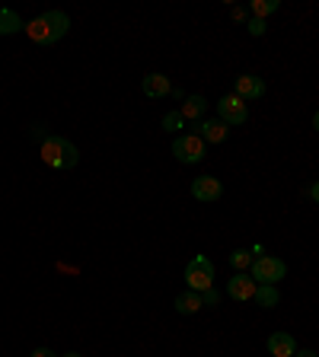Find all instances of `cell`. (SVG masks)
Returning <instances> with one entry per match:
<instances>
[{
  "label": "cell",
  "instance_id": "obj_5",
  "mask_svg": "<svg viewBox=\"0 0 319 357\" xmlns=\"http://www.w3.org/2000/svg\"><path fill=\"white\" fill-rule=\"evenodd\" d=\"M253 281L255 284H278L288 278V265H284L281 259H275V255H262V259L253 261Z\"/></svg>",
  "mask_w": 319,
  "mask_h": 357
},
{
  "label": "cell",
  "instance_id": "obj_6",
  "mask_svg": "<svg viewBox=\"0 0 319 357\" xmlns=\"http://www.w3.org/2000/svg\"><path fill=\"white\" fill-rule=\"evenodd\" d=\"M217 119L223 121V125H243L246 119H249V109H246V102L239 96H223L217 99Z\"/></svg>",
  "mask_w": 319,
  "mask_h": 357
},
{
  "label": "cell",
  "instance_id": "obj_4",
  "mask_svg": "<svg viewBox=\"0 0 319 357\" xmlns=\"http://www.w3.org/2000/svg\"><path fill=\"white\" fill-rule=\"evenodd\" d=\"M172 156L179 163H201L208 156V144L201 141L198 134H179L172 141Z\"/></svg>",
  "mask_w": 319,
  "mask_h": 357
},
{
  "label": "cell",
  "instance_id": "obj_12",
  "mask_svg": "<svg viewBox=\"0 0 319 357\" xmlns=\"http://www.w3.org/2000/svg\"><path fill=\"white\" fill-rule=\"evenodd\" d=\"M141 89H144V96H150V99H163L172 93V83L166 74H147L141 83Z\"/></svg>",
  "mask_w": 319,
  "mask_h": 357
},
{
  "label": "cell",
  "instance_id": "obj_14",
  "mask_svg": "<svg viewBox=\"0 0 319 357\" xmlns=\"http://www.w3.org/2000/svg\"><path fill=\"white\" fill-rule=\"evenodd\" d=\"M16 32H26V22L20 20L16 10L0 7V36H16Z\"/></svg>",
  "mask_w": 319,
  "mask_h": 357
},
{
  "label": "cell",
  "instance_id": "obj_2",
  "mask_svg": "<svg viewBox=\"0 0 319 357\" xmlns=\"http://www.w3.org/2000/svg\"><path fill=\"white\" fill-rule=\"evenodd\" d=\"M38 153H42V160L52 169H74L77 163H80V153H77V147L67 137H61V134H48L42 141V147H38Z\"/></svg>",
  "mask_w": 319,
  "mask_h": 357
},
{
  "label": "cell",
  "instance_id": "obj_9",
  "mask_svg": "<svg viewBox=\"0 0 319 357\" xmlns=\"http://www.w3.org/2000/svg\"><path fill=\"white\" fill-rule=\"evenodd\" d=\"M192 195L198 201H205V204H211V201H217L223 195V182L214 176H198L192 178Z\"/></svg>",
  "mask_w": 319,
  "mask_h": 357
},
{
  "label": "cell",
  "instance_id": "obj_25",
  "mask_svg": "<svg viewBox=\"0 0 319 357\" xmlns=\"http://www.w3.org/2000/svg\"><path fill=\"white\" fill-rule=\"evenodd\" d=\"M310 195H313V201H316V204H319V182H316V185L310 188Z\"/></svg>",
  "mask_w": 319,
  "mask_h": 357
},
{
  "label": "cell",
  "instance_id": "obj_20",
  "mask_svg": "<svg viewBox=\"0 0 319 357\" xmlns=\"http://www.w3.org/2000/svg\"><path fill=\"white\" fill-rule=\"evenodd\" d=\"M201 303H205V306H217V303H221V294H217L214 287L205 290V294H201Z\"/></svg>",
  "mask_w": 319,
  "mask_h": 357
},
{
  "label": "cell",
  "instance_id": "obj_10",
  "mask_svg": "<svg viewBox=\"0 0 319 357\" xmlns=\"http://www.w3.org/2000/svg\"><path fill=\"white\" fill-rule=\"evenodd\" d=\"M192 134H198V137H201L205 144H223V141H227V134H230V125H223L221 119L198 121Z\"/></svg>",
  "mask_w": 319,
  "mask_h": 357
},
{
  "label": "cell",
  "instance_id": "obj_15",
  "mask_svg": "<svg viewBox=\"0 0 319 357\" xmlns=\"http://www.w3.org/2000/svg\"><path fill=\"white\" fill-rule=\"evenodd\" d=\"M201 294L198 290H186V294H179L176 297V312H182V316H192V312L201 310Z\"/></svg>",
  "mask_w": 319,
  "mask_h": 357
},
{
  "label": "cell",
  "instance_id": "obj_11",
  "mask_svg": "<svg viewBox=\"0 0 319 357\" xmlns=\"http://www.w3.org/2000/svg\"><path fill=\"white\" fill-rule=\"evenodd\" d=\"M268 354L272 357H294L297 354V342L290 332H275L268 338Z\"/></svg>",
  "mask_w": 319,
  "mask_h": 357
},
{
  "label": "cell",
  "instance_id": "obj_19",
  "mask_svg": "<svg viewBox=\"0 0 319 357\" xmlns=\"http://www.w3.org/2000/svg\"><path fill=\"white\" fill-rule=\"evenodd\" d=\"M163 128H166V131H179V128H186V119L179 115V109L176 112H166V115H163Z\"/></svg>",
  "mask_w": 319,
  "mask_h": 357
},
{
  "label": "cell",
  "instance_id": "obj_8",
  "mask_svg": "<svg viewBox=\"0 0 319 357\" xmlns=\"http://www.w3.org/2000/svg\"><path fill=\"white\" fill-rule=\"evenodd\" d=\"M255 287H259V284L253 281V275H246V271H237V275L227 281V294H230L237 303H246V300H253V297H255Z\"/></svg>",
  "mask_w": 319,
  "mask_h": 357
},
{
  "label": "cell",
  "instance_id": "obj_16",
  "mask_svg": "<svg viewBox=\"0 0 319 357\" xmlns=\"http://www.w3.org/2000/svg\"><path fill=\"white\" fill-rule=\"evenodd\" d=\"M253 300L262 306V310H272V306L281 303V294H278L275 284H259V287H255V297H253Z\"/></svg>",
  "mask_w": 319,
  "mask_h": 357
},
{
  "label": "cell",
  "instance_id": "obj_17",
  "mask_svg": "<svg viewBox=\"0 0 319 357\" xmlns=\"http://www.w3.org/2000/svg\"><path fill=\"white\" fill-rule=\"evenodd\" d=\"M278 7H281L278 0H253V3H249V10H253L255 20H265V16L278 13Z\"/></svg>",
  "mask_w": 319,
  "mask_h": 357
},
{
  "label": "cell",
  "instance_id": "obj_3",
  "mask_svg": "<svg viewBox=\"0 0 319 357\" xmlns=\"http://www.w3.org/2000/svg\"><path fill=\"white\" fill-rule=\"evenodd\" d=\"M186 284L188 290H198V294L211 290L214 287V261L205 259V255H195L186 265Z\"/></svg>",
  "mask_w": 319,
  "mask_h": 357
},
{
  "label": "cell",
  "instance_id": "obj_13",
  "mask_svg": "<svg viewBox=\"0 0 319 357\" xmlns=\"http://www.w3.org/2000/svg\"><path fill=\"white\" fill-rule=\"evenodd\" d=\"M205 112H208V99L198 96V93H195V96H186L182 105H179V115H182L186 121H198Z\"/></svg>",
  "mask_w": 319,
  "mask_h": 357
},
{
  "label": "cell",
  "instance_id": "obj_18",
  "mask_svg": "<svg viewBox=\"0 0 319 357\" xmlns=\"http://www.w3.org/2000/svg\"><path fill=\"white\" fill-rule=\"evenodd\" d=\"M253 261H255V255L249 252V249H233V252H230V265L237 268V271H246V268H253Z\"/></svg>",
  "mask_w": 319,
  "mask_h": 357
},
{
  "label": "cell",
  "instance_id": "obj_23",
  "mask_svg": "<svg viewBox=\"0 0 319 357\" xmlns=\"http://www.w3.org/2000/svg\"><path fill=\"white\" fill-rule=\"evenodd\" d=\"M230 16L239 22V20H246V10H243V7H233V10H230Z\"/></svg>",
  "mask_w": 319,
  "mask_h": 357
},
{
  "label": "cell",
  "instance_id": "obj_1",
  "mask_svg": "<svg viewBox=\"0 0 319 357\" xmlns=\"http://www.w3.org/2000/svg\"><path fill=\"white\" fill-rule=\"evenodd\" d=\"M71 32V16L61 10H48V13L36 16L32 22H26V36L36 45H54Z\"/></svg>",
  "mask_w": 319,
  "mask_h": 357
},
{
  "label": "cell",
  "instance_id": "obj_7",
  "mask_svg": "<svg viewBox=\"0 0 319 357\" xmlns=\"http://www.w3.org/2000/svg\"><path fill=\"white\" fill-rule=\"evenodd\" d=\"M233 96H239L243 102H249V99H262L265 96V80L255 74H239L237 80H233Z\"/></svg>",
  "mask_w": 319,
  "mask_h": 357
},
{
  "label": "cell",
  "instance_id": "obj_21",
  "mask_svg": "<svg viewBox=\"0 0 319 357\" xmlns=\"http://www.w3.org/2000/svg\"><path fill=\"white\" fill-rule=\"evenodd\" d=\"M265 29H268L265 20H255V16L249 20V36H265Z\"/></svg>",
  "mask_w": 319,
  "mask_h": 357
},
{
  "label": "cell",
  "instance_id": "obj_26",
  "mask_svg": "<svg viewBox=\"0 0 319 357\" xmlns=\"http://www.w3.org/2000/svg\"><path fill=\"white\" fill-rule=\"evenodd\" d=\"M313 128H316V131H319V112H316V115H313Z\"/></svg>",
  "mask_w": 319,
  "mask_h": 357
},
{
  "label": "cell",
  "instance_id": "obj_27",
  "mask_svg": "<svg viewBox=\"0 0 319 357\" xmlns=\"http://www.w3.org/2000/svg\"><path fill=\"white\" fill-rule=\"evenodd\" d=\"M61 357H83V354H77V351H67V354H61Z\"/></svg>",
  "mask_w": 319,
  "mask_h": 357
},
{
  "label": "cell",
  "instance_id": "obj_22",
  "mask_svg": "<svg viewBox=\"0 0 319 357\" xmlns=\"http://www.w3.org/2000/svg\"><path fill=\"white\" fill-rule=\"evenodd\" d=\"M29 357H58V354H54L52 348H32V354H29Z\"/></svg>",
  "mask_w": 319,
  "mask_h": 357
},
{
  "label": "cell",
  "instance_id": "obj_24",
  "mask_svg": "<svg viewBox=\"0 0 319 357\" xmlns=\"http://www.w3.org/2000/svg\"><path fill=\"white\" fill-rule=\"evenodd\" d=\"M294 357H319V354H316V351H300L297 348V354H294Z\"/></svg>",
  "mask_w": 319,
  "mask_h": 357
}]
</instances>
